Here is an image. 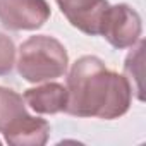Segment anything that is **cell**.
<instances>
[{"instance_id":"4","label":"cell","mask_w":146,"mask_h":146,"mask_svg":"<svg viewBox=\"0 0 146 146\" xmlns=\"http://www.w3.org/2000/svg\"><path fill=\"white\" fill-rule=\"evenodd\" d=\"M50 14L46 0H0V23L11 31H35Z\"/></svg>"},{"instance_id":"3","label":"cell","mask_w":146,"mask_h":146,"mask_svg":"<svg viewBox=\"0 0 146 146\" xmlns=\"http://www.w3.org/2000/svg\"><path fill=\"white\" fill-rule=\"evenodd\" d=\"M143 33V23L139 14L129 7L127 4H117L108 5L102 24H100V35L119 50L131 48L141 40Z\"/></svg>"},{"instance_id":"6","label":"cell","mask_w":146,"mask_h":146,"mask_svg":"<svg viewBox=\"0 0 146 146\" xmlns=\"http://www.w3.org/2000/svg\"><path fill=\"white\" fill-rule=\"evenodd\" d=\"M24 103L36 113L53 115L65 112L67 107V88L58 83L45 81L36 88L24 91Z\"/></svg>"},{"instance_id":"10","label":"cell","mask_w":146,"mask_h":146,"mask_svg":"<svg viewBox=\"0 0 146 146\" xmlns=\"http://www.w3.org/2000/svg\"><path fill=\"white\" fill-rule=\"evenodd\" d=\"M16 64V45L12 38L0 33V76H7Z\"/></svg>"},{"instance_id":"1","label":"cell","mask_w":146,"mask_h":146,"mask_svg":"<svg viewBox=\"0 0 146 146\" xmlns=\"http://www.w3.org/2000/svg\"><path fill=\"white\" fill-rule=\"evenodd\" d=\"M65 113L113 120L127 113L132 91L124 74L110 70L95 55H84L72 64L67 76Z\"/></svg>"},{"instance_id":"5","label":"cell","mask_w":146,"mask_h":146,"mask_svg":"<svg viewBox=\"0 0 146 146\" xmlns=\"http://www.w3.org/2000/svg\"><path fill=\"white\" fill-rule=\"evenodd\" d=\"M60 12L79 31L98 36L103 14L108 7L107 0H55Z\"/></svg>"},{"instance_id":"7","label":"cell","mask_w":146,"mask_h":146,"mask_svg":"<svg viewBox=\"0 0 146 146\" xmlns=\"http://www.w3.org/2000/svg\"><path fill=\"white\" fill-rule=\"evenodd\" d=\"M48 134L50 124L45 119L26 113L4 132V137L5 143L14 146H43L48 141Z\"/></svg>"},{"instance_id":"9","label":"cell","mask_w":146,"mask_h":146,"mask_svg":"<svg viewBox=\"0 0 146 146\" xmlns=\"http://www.w3.org/2000/svg\"><path fill=\"white\" fill-rule=\"evenodd\" d=\"M132 52L127 55L124 64V78L127 79L131 91L136 95L137 100H144L143 95V64H144V41L139 40L134 46H131Z\"/></svg>"},{"instance_id":"8","label":"cell","mask_w":146,"mask_h":146,"mask_svg":"<svg viewBox=\"0 0 146 146\" xmlns=\"http://www.w3.org/2000/svg\"><path fill=\"white\" fill-rule=\"evenodd\" d=\"M24 98L14 90L0 86V132H5L17 119L26 115Z\"/></svg>"},{"instance_id":"2","label":"cell","mask_w":146,"mask_h":146,"mask_svg":"<svg viewBox=\"0 0 146 146\" xmlns=\"http://www.w3.org/2000/svg\"><path fill=\"white\" fill-rule=\"evenodd\" d=\"M17 72L28 83L53 81L67 72L69 55L53 36L36 35L21 43L16 58Z\"/></svg>"}]
</instances>
